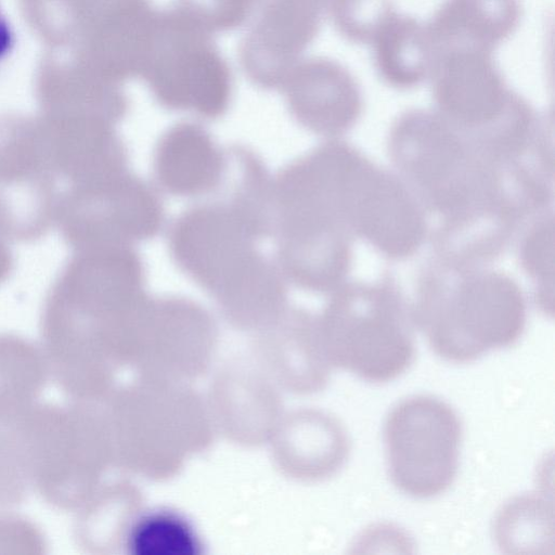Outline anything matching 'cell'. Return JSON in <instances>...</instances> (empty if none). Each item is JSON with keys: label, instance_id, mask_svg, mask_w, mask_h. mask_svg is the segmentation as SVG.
<instances>
[{"label": "cell", "instance_id": "6da1fadb", "mask_svg": "<svg viewBox=\"0 0 555 555\" xmlns=\"http://www.w3.org/2000/svg\"><path fill=\"white\" fill-rule=\"evenodd\" d=\"M390 478L402 492L433 498L453 482L462 425L455 411L431 396H414L396 404L385 423Z\"/></svg>", "mask_w": 555, "mask_h": 555}, {"label": "cell", "instance_id": "7a4b0ae2", "mask_svg": "<svg viewBox=\"0 0 555 555\" xmlns=\"http://www.w3.org/2000/svg\"><path fill=\"white\" fill-rule=\"evenodd\" d=\"M76 250L131 246L155 236L164 210L155 191L127 170L62 192L56 220Z\"/></svg>", "mask_w": 555, "mask_h": 555}, {"label": "cell", "instance_id": "3957f363", "mask_svg": "<svg viewBox=\"0 0 555 555\" xmlns=\"http://www.w3.org/2000/svg\"><path fill=\"white\" fill-rule=\"evenodd\" d=\"M57 181L39 125L0 120V215L11 238L36 241L55 223Z\"/></svg>", "mask_w": 555, "mask_h": 555}, {"label": "cell", "instance_id": "277c9868", "mask_svg": "<svg viewBox=\"0 0 555 555\" xmlns=\"http://www.w3.org/2000/svg\"><path fill=\"white\" fill-rule=\"evenodd\" d=\"M259 238L230 204H210L183 212L169 232L177 264L197 284L218 295L238 280L260 255Z\"/></svg>", "mask_w": 555, "mask_h": 555}, {"label": "cell", "instance_id": "5b68a950", "mask_svg": "<svg viewBox=\"0 0 555 555\" xmlns=\"http://www.w3.org/2000/svg\"><path fill=\"white\" fill-rule=\"evenodd\" d=\"M333 361L373 383L400 376L413 362L411 331L393 309L380 305L340 307L328 324Z\"/></svg>", "mask_w": 555, "mask_h": 555}, {"label": "cell", "instance_id": "8992f818", "mask_svg": "<svg viewBox=\"0 0 555 555\" xmlns=\"http://www.w3.org/2000/svg\"><path fill=\"white\" fill-rule=\"evenodd\" d=\"M149 79L159 102L170 108L193 109L215 118L230 100L228 70L216 53L190 39L165 46L155 37ZM149 62V61H147Z\"/></svg>", "mask_w": 555, "mask_h": 555}, {"label": "cell", "instance_id": "52a82bcc", "mask_svg": "<svg viewBox=\"0 0 555 555\" xmlns=\"http://www.w3.org/2000/svg\"><path fill=\"white\" fill-rule=\"evenodd\" d=\"M39 127L50 166L67 188L126 170V149L109 121L77 116L54 119Z\"/></svg>", "mask_w": 555, "mask_h": 555}, {"label": "cell", "instance_id": "ba28073f", "mask_svg": "<svg viewBox=\"0 0 555 555\" xmlns=\"http://www.w3.org/2000/svg\"><path fill=\"white\" fill-rule=\"evenodd\" d=\"M222 152L201 126L178 124L159 139L153 160L154 177L167 193L197 196L214 191L228 169Z\"/></svg>", "mask_w": 555, "mask_h": 555}, {"label": "cell", "instance_id": "9c48e42d", "mask_svg": "<svg viewBox=\"0 0 555 555\" xmlns=\"http://www.w3.org/2000/svg\"><path fill=\"white\" fill-rule=\"evenodd\" d=\"M518 18L516 0H449L427 31L433 54L453 50L490 52Z\"/></svg>", "mask_w": 555, "mask_h": 555}, {"label": "cell", "instance_id": "30bf717a", "mask_svg": "<svg viewBox=\"0 0 555 555\" xmlns=\"http://www.w3.org/2000/svg\"><path fill=\"white\" fill-rule=\"evenodd\" d=\"M380 74L398 85L417 82L429 70L433 49L428 34L414 20L392 12L372 38Z\"/></svg>", "mask_w": 555, "mask_h": 555}, {"label": "cell", "instance_id": "8fae6325", "mask_svg": "<svg viewBox=\"0 0 555 555\" xmlns=\"http://www.w3.org/2000/svg\"><path fill=\"white\" fill-rule=\"evenodd\" d=\"M353 83L348 73L328 62H315L301 68L289 88V103L304 124L320 127L333 101L350 95Z\"/></svg>", "mask_w": 555, "mask_h": 555}, {"label": "cell", "instance_id": "7c38bea8", "mask_svg": "<svg viewBox=\"0 0 555 555\" xmlns=\"http://www.w3.org/2000/svg\"><path fill=\"white\" fill-rule=\"evenodd\" d=\"M127 546L133 555H197L199 538L180 515L158 511L139 518L130 528Z\"/></svg>", "mask_w": 555, "mask_h": 555}, {"label": "cell", "instance_id": "4fadbf2b", "mask_svg": "<svg viewBox=\"0 0 555 555\" xmlns=\"http://www.w3.org/2000/svg\"><path fill=\"white\" fill-rule=\"evenodd\" d=\"M320 0H279L263 21L262 42L292 54L306 44L318 26Z\"/></svg>", "mask_w": 555, "mask_h": 555}, {"label": "cell", "instance_id": "5bb4252c", "mask_svg": "<svg viewBox=\"0 0 555 555\" xmlns=\"http://www.w3.org/2000/svg\"><path fill=\"white\" fill-rule=\"evenodd\" d=\"M207 21L229 25L237 21L244 11L245 0H189Z\"/></svg>", "mask_w": 555, "mask_h": 555}, {"label": "cell", "instance_id": "9a60e30c", "mask_svg": "<svg viewBox=\"0 0 555 555\" xmlns=\"http://www.w3.org/2000/svg\"><path fill=\"white\" fill-rule=\"evenodd\" d=\"M11 240L0 215V284L8 280L14 267V258L10 247Z\"/></svg>", "mask_w": 555, "mask_h": 555}, {"label": "cell", "instance_id": "2e32d148", "mask_svg": "<svg viewBox=\"0 0 555 555\" xmlns=\"http://www.w3.org/2000/svg\"><path fill=\"white\" fill-rule=\"evenodd\" d=\"M14 35L12 28L0 10V60H2L12 49Z\"/></svg>", "mask_w": 555, "mask_h": 555}]
</instances>
